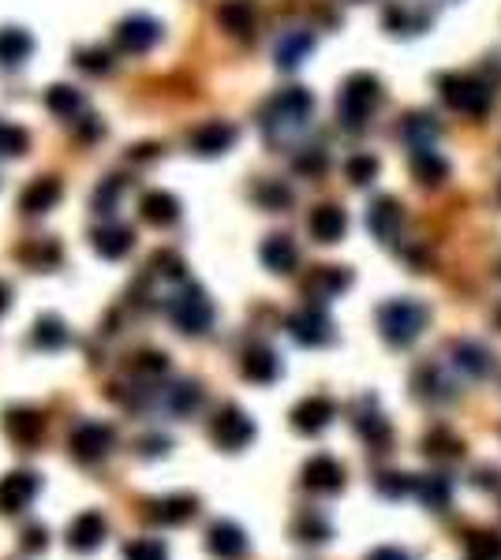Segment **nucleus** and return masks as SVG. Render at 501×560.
I'll return each instance as SVG.
<instances>
[{
	"instance_id": "nucleus-26",
	"label": "nucleus",
	"mask_w": 501,
	"mask_h": 560,
	"mask_svg": "<svg viewBox=\"0 0 501 560\" xmlns=\"http://www.w3.org/2000/svg\"><path fill=\"white\" fill-rule=\"evenodd\" d=\"M139 210H143L146 224L169 228V224L180 217V202H176V195H169V191H146L143 202H139Z\"/></svg>"
},
{
	"instance_id": "nucleus-36",
	"label": "nucleus",
	"mask_w": 501,
	"mask_h": 560,
	"mask_svg": "<svg viewBox=\"0 0 501 560\" xmlns=\"http://www.w3.org/2000/svg\"><path fill=\"white\" fill-rule=\"evenodd\" d=\"M292 538L303 542V546H326L333 538V527L318 512H300L296 523H292Z\"/></svg>"
},
{
	"instance_id": "nucleus-24",
	"label": "nucleus",
	"mask_w": 501,
	"mask_h": 560,
	"mask_svg": "<svg viewBox=\"0 0 501 560\" xmlns=\"http://www.w3.org/2000/svg\"><path fill=\"white\" fill-rule=\"evenodd\" d=\"M60 195H64L60 180H53V176H42V180H34L27 191H23L19 206H23V213H49L60 202Z\"/></svg>"
},
{
	"instance_id": "nucleus-41",
	"label": "nucleus",
	"mask_w": 501,
	"mask_h": 560,
	"mask_svg": "<svg viewBox=\"0 0 501 560\" xmlns=\"http://www.w3.org/2000/svg\"><path fill=\"white\" fill-rule=\"evenodd\" d=\"M30 135L19 124H0V157H19L27 154Z\"/></svg>"
},
{
	"instance_id": "nucleus-53",
	"label": "nucleus",
	"mask_w": 501,
	"mask_h": 560,
	"mask_svg": "<svg viewBox=\"0 0 501 560\" xmlns=\"http://www.w3.org/2000/svg\"><path fill=\"white\" fill-rule=\"evenodd\" d=\"M139 448H143V456H150V460H154V456H165V452H169V437H146Z\"/></svg>"
},
{
	"instance_id": "nucleus-32",
	"label": "nucleus",
	"mask_w": 501,
	"mask_h": 560,
	"mask_svg": "<svg viewBox=\"0 0 501 560\" xmlns=\"http://www.w3.org/2000/svg\"><path fill=\"white\" fill-rule=\"evenodd\" d=\"M412 493L427 504L430 512H445V508L453 504V486H449V478H442V475H419Z\"/></svg>"
},
{
	"instance_id": "nucleus-7",
	"label": "nucleus",
	"mask_w": 501,
	"mask_h": 560,
	"mask_svg": "<svg viewBox=\"0 0 501 560\" xmlns=\"http://www.w3.org/2000/svg\"><path fill=\"white\" fill-rule=\"evenodd\" d=\"M210 437H214L217 448L225 452H240L255 441V422L247 419L240 407H221L217 419L210 422Z\"/></svg>"
},
{
	"instance_id": "nucleus-49",
	"label": "nucleus",
	"mask_w": 501,
	"mask_h": 560,
	"mask_svg": "<svg viewBox=\"0 0 501 560\" xmlns=\"http://www.w3.org/2000/svg\"><path fill=\"white\" fill-rule=\"evenodd\" d=\"M386 27L393 30V34H408V30H416V27H423V19H412V15L404 12V8H389L386 12Z\"/></svg>"
},
{
	"instance_id": "nucleus-4",
	"label": "nucleus",
	"mask_w": 501,
	"mask_h": 560,
	"mask_svg": "<svg viewBox=\"0 0 501 560\" xmlns=\"http://www.w3.org/2000/svg\"><path fill=\"white\" fill-rule=\"evenodd\" d=\"M165 310H169L172 325L187 336L210 333V325H214V303L206 299L202 288H184V292H176Z\"/></svg>"
},
{
	"instance_id": "nucleus-5",
	"label": "nucleus",
	"mask_w": 501,
	"mask_h": 560,
	"mask_svg": "<svg viewBox=\"0 0 501 560\" xmlns=\"http://www.w3.org/2000/svg\"><path fill=\"white\" fill-rule=\"evenodd\" d=\"M116 445V430L109 422H79L68 437V452L79 463H101Z\"/></svg>"
},
{
	"instance_id": "nucleus-19",
	"label": "nucleus",
	"mask_w": 501,
	"mask_h": 560,
	"mask_svg": "<svg viewBox=\"0 0 501 560\" xmlns=\"http://www.w3.org/2000/svg\"><path fill=\"white\" fill-rule=\"evenodd\" d=\"M240 370H244V378L255 381V385H273V381L281 378V359H277V351H270L266 344H258V348H247Z\"/></svg>"
},
{
	"instance_id": "nucleus-13",
	"label": "nucleus",
	"mask_w": 501,
	"mask_h": 560,
	"mask_svg": "<svg viewBox=\"0 0 501 560\" xmlns=\"http://www.w3.org/2000/svg\"><path fill=\"white\" fill-rule=\"evenodd\" d=\"M195 516H199V497H191V493H172V497L146 504V519L161 527H184Z\"/></svg>"
},
{
	"instance_id": "nucleus-50",
	"label": "nucleus",
	"mask_w": 501,
	"mask_h": 560,
	"mask_svg": "<svg viewBox=\"0 0 501 560\" xmlns=\"http://www.w3.org/2000/svg\"><path fill=\"white\" fill-rule=\"evenodd\" d=\"M45 546H49V531H45L42 523H34V527L23 531V553L38 557V553H45Z\"/></svg>"
},
{
	"instance_id": "nucleus-20",
	"label": "nucleus",
	"mask_w": 501,
	"mask_h": 560,
	"mask_svg": "<svg viewBox=\"0 0 501 560\" xmlns=\"http://www.w3.org/2000/svg\"><path fill=\"white\" fill-rule=\"evenodd\" d=\"M131 247H135V232H131L128 224H101V228H94V251H98L101 258L116 262V258H124Z\"/></svg>"
},
{
	"instance_id": "nucleus-12",
	"label": "nucleus",
	"mask_w": 501,
	"mask_h": 560,
	"mask_svg": "<svg viewBox=\"0 0 501 560\" xmlns=\"http://www.w3.org/2000/svg\"><path fill=\"white\" fill-rule=\"evenodd\" d=\"M105 538H109V519L94 508L68 523V549L72 553H94V549L105 546Z\"/></svg>"
},
{
	"instance_id": "nucleus-46",
	"label": "nucleus",
	"mask_w": 501,
	"mask_h": 560,
	"mask_svg": "<svg viewBox=\"0 0 501 560\" xmlns=\"http://www.w3.org/2000/svg\"><path fill=\"white\" fill-rule=\"evenodd\" d=\"M374 486H378V493H386V497H404V493L416 490V478H408V475H378V478H374Z\"/></svg>"
},
{
	"instance_id": "nucleus-22",
	"label": "nucleus",
	"mask_w": 501,
	"mask_h": 560,
	"mask_svg": "<svg viewBox=\"0 0 501 560\" xmlns=\"http://www.w3.org/2000/svg\"><path fill=\"white\" fill-rule=\"evenodd\" d=\"M401 135H404V142L412 146V154H419V150H434V142H438V135H442V127L434 124L427 112H412V116H404Z\"/></svg>"
},
{
	"instance_id": "nucleus-18",
	"label": "nucleus",
	"mask_w": 501,
	"mask_h": 560,
	"mask_svg": "<svg viewBox=\"0 0 501 560\" xmlns=\"http://www.w3.org/2000/svg\"><path fill=\"white\" fill-rule=\"evenodd\" d=\"M303 486L311 493H341L344 467L333 456H311L307 467H303Z\"/></svg>"
},
{
	"instance_id": "nucleus-51",
	"label": "nucleus",
	"mask_w": 501,
	"mask_h": 560,
	"mask_svg": "<svg viewBox=\"0 0 501 560\" xmlns=\"http://www.w3.org/2000/svg\"><path fill=\"white\" fill-rule=\"evenodd\" d=\"M116 195H120V180H105V187H98V195H94V210L113 213Z\"/></svg>"
},
{
	"instance_id": "nucleus-35",
	"label": "nucleus",
	"mask_w": 501,
	"mask_h": 560,
	"mask_svg": "<svg viewBox=\"0 0 501 560\" xmlns=\"http://www.w3.org/2000/svg\"><path fill=\"white\" fill-rule=\"evenodd\" d=\"M83 94L75 90V86L68 83H57V86H49L45 90V109L53 112V116H64V120H75L79 112H83Z\"/></svg>"
},
{
	"instance_id": "nucleus-1",
	"label": "nucleus",
	"mask_w": 501,
	"mask_h": 560,
	"mask_svg": "<svg viewBox=\"0 0 501 560\" xmlns=\"http://www.w3.org/2000/svg\"><path fill=\"white\" fill-rule=\"evenodd\" d=\"M311 112H315V98H311L307 90H300V86H288V90H281L277 98H270V105L262 109V131H266V139H273V142L292 139L296 131L307 127Z\"/></svg>"
},
{
	"instance_id": "nucleus-28",
	"label": "nucleus",
	"mask_w": 501,
	"mask_h": 560,
	"mask_svg": "<svg viewBox=\"0 0 501 560\" xmlns=\"http://www.w3.org/2000/svg\"><path fill=\"white\" fill-rule=\"evenodd\" d=\"M34 53V38L23 27L0 30V68H19Z\"/></svg>"
},
{
	"instance_id": "nucleus-27",
	"label": "nucleus",
	"mask_w": 501,
	"mask_h": 560,
	"mask_svg": "<svg viewBox=\"0 0 501 560\" xmlns=\"http://www.w3.org/2000/svg\"><path fill=\"white\" fill-rule=\"evenodd\" d=\"M315 49V34L311 30H288L285 38L277 42V68H300L303 64V56Z\"/></svg>"
},
{
	"instance_id": "nucleus-8",
	"label": "nucleus",
	"mask_w": 501,
	"mask_h": 560,
	"mask_svg": "<svg viewBox=\"0 0 501 560\" xmlns=\"http://www.w3.org/2000/svg\"><path fill=\"white\" fill-rule=\"evenodd\" d=\"M42 490V475L34 471H12V475L0 478V516H19L27 512L34 497Z\"/></svg>"
},
{
	"instance_id": "nucleus-47",
	"label": "nucleus",
	"mask_w": 501,
	"mask_h": 560,
	"mask_svg": "<svg viewBox=\"0 0 501 560\" xmlns=\"http://www.w3.org/2000/svg\"><path fill=\"white\" fill-rule=\"evenodd\" d=\"M150 269L154 273H161V277H169V280H184V262L176 258L172 251H158L154 258H150Z\"/></svg>"
},
{
	"instance_id": "nucleus-25",
	"label": "nucleus",
	"mask_w": 501,
	"mask_h": 560,
	"mask_svg": "<svg viewBox=\"0 0 501 560\" xmlns=\"http://www.w3.org/2000/svg\"><path fill=\"white\" fill-rule=\"evenodd\" d=\"M258 254H262V266L270 269V273H292L296 262H300V251H296V243L288 236H270Z\"/></svg>"
},
{
	"instance_id": "nucleus-9",
	"label": "nucleus",
	"mask_w": 501,
	"mask_h": 560,
	"mask_svg": "<svg viewBox=\"0 0 501 560\" xmlns=\"http://www.w3.org/2000/svg\"><path fill=\"white\" fill-rule=\"evenodd\" d=\"M158 42H161V23L143 12L120 19V27H116V45L124 53H150Z\"/></svg>"
},
{
	"instance_id": "nucleus-15",
	"label": "nucleus",
	"mask_w": 501,
	"mask_h": 560,
	"mask_svg": "<svg viewBox=\"0 0 501 560\" xmlns=\"http://www.w3.org/2000/svg\"><path fill=\"white\" fill-rule=\"evenodd\" d=\"M333 415H337V407H333L330 396H307V400H300V404L292 407V430L315 437L330 426Z\"/></svg>"
},
{
	"instance_id": "nucleus-52",
	"label": "nucleus",
	"mask_w": 501,
	"mask_h": 560,
	"mask_svg": "<svg viewBox=\"0 0 501 560\" xmlns=\"http://www.w3.org/2000/svg\"><path fill=\"white\" fill-rule=\"evenodd\" d=\"M326 168V154L322 150H311V154L296 157V172H303V176H318Z\"/></svg>"
},
{
	"instance_id": "nucleus-43",
	"label": "nucleus",
	"mask_w": 501,
	"mask_h": 560,
	"mask_svg": "<svg viewBox=\"0 0 501 560\" xmlns=\"http://www.w3.org/2000/svg\"><path fill=\"white\" fill-rule=\"evenodd\" d=\"M75 64L83 71H90V75H105V71H113V56H109V49L90 45V49H79V53H75Z\"/></svg>"
},
{
	"instance_id": "nucleus-16",
	"label": "nucleus",
	"mask_w": 501,
	"mask_h": 560,
	"mask_svg": "<svg viewBox=\"0 0 501 560\" xmlns=\"http://www.w3.org/2000/svg\"><path fill=\"white\" fill-rule=\"evenodd\" d=\"M4 434L12 437L15 445H23V448L42 445L45 415H42V411H34V407H12V411L4 415Z\"/></svg>"
},
{
	"instance_id": "nucleus-23",
	"label": "nucleus",
	"mask_w": 501,
	"mask_h": 560,
	"mask_svg": "<svg viewBox=\"0 0 501 560\" xmlns=\"http://www.w3.org/2000/svg\"><path fill=\"white\" fill-rule=\"evenodd\" d=\"M307 228H311V236H315L318 243H337V239L348 232V217H344L341 206H318V210L311 213Z\"/></svg>"
},
{
	"instance_id": "nucleus-21",
	"label": "nucleus",
	"mask_w": 501,
	"mask_h": 560,
	"mask_svg": "<svg viewBox=\"0 0 501 560\" xmlns=\"http://www.w3.org/2000/svg\"><path fill=\"white\" fill-rule=\"evenodd\" d=\"M348 284H352V273H348V269L322 266L311 273V280H307V295L318 299V303H326V299H333V295H341Z\"/></svg>"
},
{
	"instance_id": "nucleus-14",
	"label": "nucleus",
	"mask_w": 501,
	"mask_h": 560,
	"mask_svg": "<svg viewBox=\"0 0 501 560\" xmlns=\"http://www.w3.org/2000/svg\"><path fill=\"white\" fill-rule=\"evenodd\" d=\"M367 228L374 232V239L378 243H386V247H393L397 239H401V228H404V213L401 206H397V198H374L371 210H367Z\"/></svg>"
},
{
	"instance_id": "nucleus-55",
	"label": "nucleus",
	"mask_w": 501,
	"mask_h": 560,
	"mask_svg": "<svg viewBox=\"0 0 501 560\" xmlns=\"http://www.w3.org/2000/svg\"><path fill=\"white\" fill-rule=\"evenodd\" d=\"M8 307H12V288H8V284H0V314H4Z\"/></svg>"
},
{
	"instance_id": "nucleus-6",
	"label": "nucleus",
	"mask_w": 501,
	"mask_h": 560,
	"mask_svg": "<svg viewBox=\"0 0 501 560\" xmlns=\"http://www.w3.org/2000/svg\"><path fill=\"white\" fill-rule=\"evenodd\" d=\"M438 90H442L445 105H453L457 112H468V116H487L490 90L479 83V79H468V75H442V79H438Z\"/></svg>"
},
{
	"instance_id": "nucleus-39",
	"label": "nucleus",
	"mask_w": 501,
	"mask_h": 560,
	"mask_svg": "<svg viewBox=\"0 0 501 560\" xmlns=\"http://www.w3.org/2000/svg\"><path fill=\"white\" fill-rule=\"evenodd\" d=\"M344 176L356 183V187H367V183L378 176V157H371V154L348 157V165H344Z\"/></svg>"
},
{
	"instance_id": "nucleus-2",
	"label": "nucleus",
	"mask_w": 501,
	"mask_h": 560,
	"mask_svg": "<svg viewBox=\"0 0 501 560\" xmlns=\"http://www.w3.org/2000/svg\"><path fill=\"white\" fill-rule=\"evenodd\" d=\"M430 322V310L419 299H389L386 307L378 310V329L393 348H408L416 344L423 329Z\"/></svg>"
},
{
	"instance_id": "nucleus-29",
	"label": "nucleus",
	"mask_w": 501,
	"mask_h": 560,
	"mask_svg": "<svg viewBox=\"0 0 501 560\" xmlns=\"http://www.w3.org/2000/svg\"><path fill=\"white\" fill-rule=\"evenodd\" d=\"M217 23L229 30V34H236V38H247L255 30V8H251V0H225L217 8Z\"/></svg>"
},
{
	"instance_id": "nucleus-48",
	"label": "nucleus",
	"mask_w": 501,
	"mask_h": 560,
	"mask_svg": "<svg viewBox=\"0 0 501 560\" xmlns=\"http://www.w3.org/2000/svg\"><path fill=\"white\" fill-rule=\"evenodd\" d=\"M23 258H34V266H38V269H42V266H57V262H60V247L45 239V243H34V247H27V251H23Z\"/></svg>"
},
{
	"instance_id": "nucleus-3",
	"label": "nucleus",
	"mask_w": 501,
	"mask_h": 560,
	"mask_svg": "<svg viewBox=\"0 0 501 560\" xmlns=\"http://www.w3.org/2000/svg\"><path fill=\"white\" fill-rule=\"evenodd\" d=\"M378 105H382V83L374 75H367V71L348 75V83L341 86V98H337L344 127H363Z\"/></svg>"
},
{
	"instance_id": "nucleus-30",
	"label": "nucleus",
	"mask_w": 501,
	"mask_h": 560,
	"mask_svg": "<svg viewBox=\"0 0 501 560\" xmlns=\"http://www.w3.org/2000/svg\"><path fill=\"white\" fill-rule=\"evenodd\" d=\"M206 400V392H202L199 381H180V385H172L165 389V407H169L176 419H187V415H195Z\"/></svg>"
},
{
	"instance_id": "nucleus-42",
	"label": "nucleus",
	"mask_w": 501,
	"mask_h": 560,
	"mask_svg": "<svg viewBox=\"0 0 501 560\" xmlns=\"http://www.w3.org/2000/svg\"><path fill=\"white\" fill-rule=\"evenodd\" d=\"M131 366L139 378H161V374H169V355L165 351H139Z\"/></svg>"
},
{
	"instance_id": "nucleus-34",
	"label": "nucleus",
	"mask_w": 501,
	"mask_h": 560,
	"mask_svg": "<svg viewBox=\"0 0 501 560\" xmlns=\"http://www.w3.org/2000/svg\"><path fill=\"white\" fill-rule=\"evenodd\" d=\"M453 363L457 370H464L468 378H487L490 374V351L483 344H472V340H460L457 348H453Z\"/></svg>"
},
{
	"instance_id": "nucleus-10",
	"label": "nucleus",
	"mask_w": 501,
	"mask_h": 560,
	"mask_svg": "<svg viewBox=\"0 0 501 560\" xmlns=\"http://www.w3.org/2000/svg\"><path fill=\"white\" fill-rule=\"evenodd\" d=\"M288 333H292V340L303 344V348H322V344L333 340V325L322 307H303L288 318Z\"/></svg>"
},
{
	"instance_id": "nucleus-11",
	"label": "nucleus",
	"mask_w": 501,
	"mask_h": 560,
	"mask_svg": "<svg viewBox=\"0 0 501 560\" xmlns=\"http://www.w3.org/2000/svg\"><path fill=\"white\" fill-rule=\"evenodd\" d=\"M232 142H236V127L229 120H206L187 135V150L199 157H217L232 150Z\"/></svg>"
},
{
	"instance_id": "nucleus-45",
	"label": "nucleus",
	"mask_w": 501,
	"mask_h": 560,
	"mask_svg": "<svg viewBox=\"0 0 501 560\" xmlns=\"http://www.w3.org/2000/svg\"><path fill=\"white\" fill-rule=\"evenodd\" d=\"M460 448H464V445H460L453 434H445V430H442V434H430L427 437V456H445V460H457Z\"/></svg>"
},
{
	"instance_id": "nucleus-40",
	"label": "nucleus",
	"mask_w": 501,
	"mask_h": 560,
	"mask_svg": "<svg viewBox=\"0 0 501 560\" xmlns=\"http://www.w3.org/2000/svg\"><path fill=\"white\" fill-rule=\"evenodd\" d=\"M468 560H501V538L490 531H479L468 538Z\"/></svg>"
},
{
	"instance_id": "nucleus-31",
	"label": "nucleus",
	"mask_w": 501,
	"mask_h": 560,
	"mask_svg": "<svg viewBox=\"0 0 501 560\" xmlns=\"http://www.w3.org/2000/svg\"><path fill=\"white\" fill-rule=\"evenodd\" d=\"M68 340H72V333H68V325L60 322L57 314H42L34 322V333H30V344L42 351H60Z\"/></svg>"
},
{
	"instance_id": "nucleus-33",
	"label": "nucleus",
	"mask_w": 501,
	"mask_h": 560,
	"mask_svg": "<svg viewBox=\"0 0 501 560\" xmlns=\"http://www.w3.org/2000/svg\"><path fill=\"white\" fill-rule=\"evenodd\" d=\"M356 434L374 448V452H386L389 441H393V430H389V422L382 419V411H359L356 419Z\"/></svg>"
},
{
	"instance_id": "nucleus-17",
	"label": "nucleus",
	"mask_w": 501,
	"mask_h": 560,
	"mask_svg": "<svg viewBox=\"0 0 501 560\" xmlns=\"http://www.w3.org/2000/svg\"><path fill=\"white\" fill-rule=\"evenodd\" d=\"M206 549H210L217 560H240L247 553L244 527H240V523H232V519H217L214 527L206 531Z\"/></svg>"
},
{
	"instance_id": "nucleus-37",
	"label": "nucleus",
	"mask_w": 501,
	"mask_h": 560,
	"mask_svg": "<svg viewBox=\"0 0 501 560\" xmlns=\"http://www.w3.org/2000/svg\"><path fill=\"white\" fill-rule=\"evenodd\" d=\"M412 172H416V180H423L427 187H438V183L449 176V165H445L434 150H419V154H412Z\"/></svg>"
},
{
	"instance_id": "nucleus-44",
	"label": "nucleus",
	"mask_w": 501,
	"mask_h": 560,
	"mask_svg": "<svg viewBox=\"0 0 501 560\" xmlns=\"http://www.w3.org/2000/svg\"><path fill=\"white\" fill-rule=\"evenodd\" d=\"M258 202H262L266 210H285L288 202H292V191H288L285 183H262V187H258Z\"/></svg>"
},
{
	"instance_id": "nucleus-38",
	"label": "nucleus",
	"mask_w": 501,
	"mask_h": 560,
	"mask_svg": "<svg viewBox=\"0 0 501 560\" xmlns=\"http://www.w3.org/2000/svg\"><path fill=\"white\" fill-rule=\"evenodd\" d=\"M124 560H169V546L161 538H135L124 546Z\"/></svg>"
},
{
	"instance_id": "nucleus-54",
	"label": "nucleus",
	"mask_w": 501,
	"mask_h": 560,
	"mask_svg": "<svg viewBox=\"0 0 501 560\" xmlns=\"http://www.w3.org/2000/svg\"><path fill=\"white\" fill-rule=\"evenodd\" d=\"M367 560H412V557L397 546H378L374 553H367Z\"/></svg>"
}]
</instances>
